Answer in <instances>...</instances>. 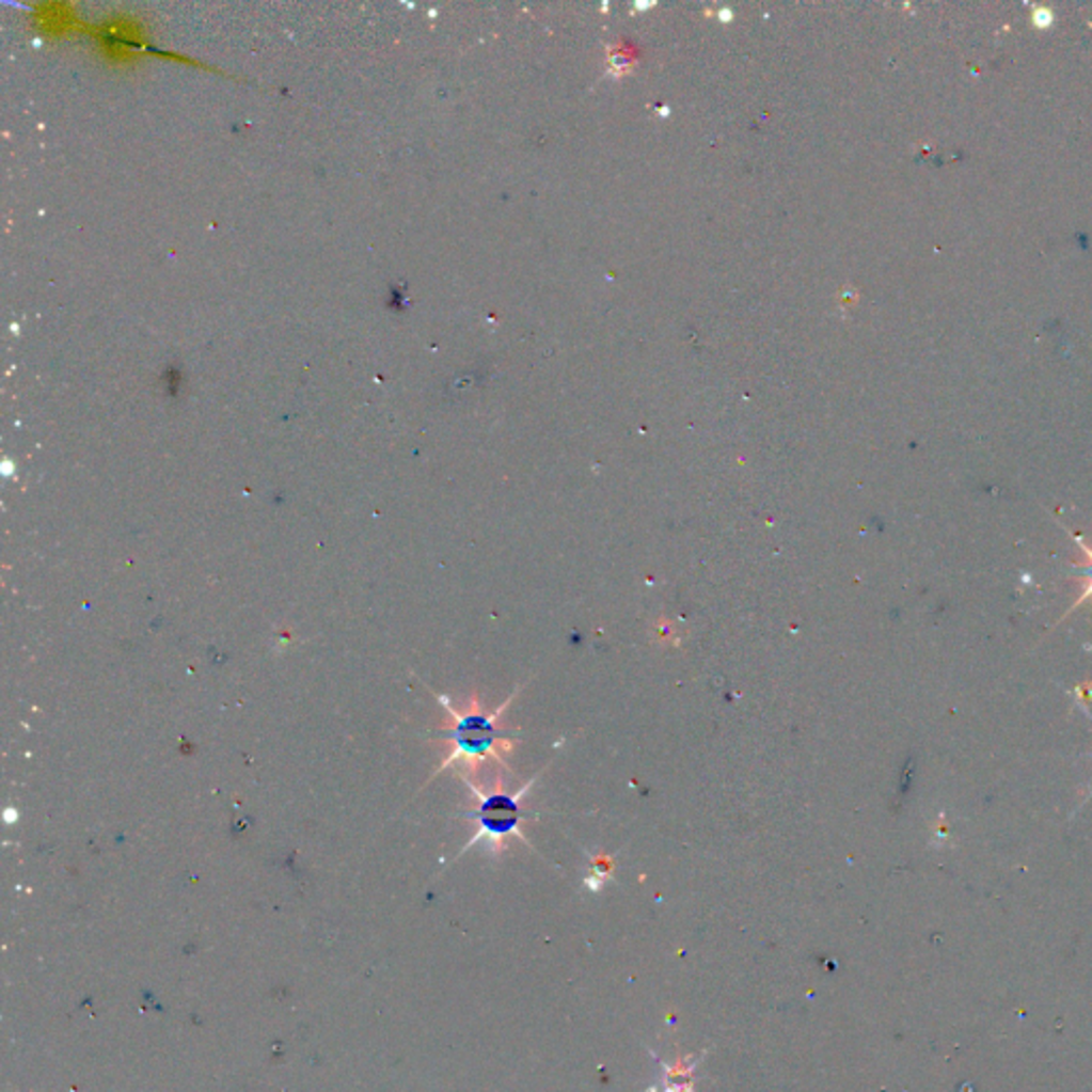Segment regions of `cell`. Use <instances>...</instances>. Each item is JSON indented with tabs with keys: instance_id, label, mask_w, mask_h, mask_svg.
<instances>
[{
	"instance_id": "obj_1",
	"label": "cell",
	"mask_w": 1092,
	"mask_h": 1092,
	"mask_svg": "<svg viewBox=\"0 0 1092 1092\" xmlns=\"http://www.w3.org/2000/svg\"><path fill=\"white\" fill-rule=\"evenodd\" d=\"M1065 532L1074 538V542H1076V544L1082 549V553H1085V561H1076V564H1072V568H1074V570H1078V574H1080V576H1085V579H1087V583H1085V587H1082V596H1080V598H1078V600L1070 606V611H1067V613H1065V615H1063L1057 623L1065 621V619H1067L1074 611H1078V608H1080L1087 600H1091L1092 598V549L1089 544H1087V542H1085L1082 534H1074V532H1072V529H1067V527H1065Z\"/></svg>"
},
{
	"instance_id": "obj_2",
	"label": "cell",
	"mask_w": 1092,
	"mask_h": 1092,
	"mask_svg": "<svg viewBox=\"0 0 1092 1092\" xmlns=\"http://www.w3.org/2000/svg\"><path fill=\"white\" fill-rule=\"evenodd\" d=\"M1082 711H1085V713H1087V715H1089V717H1091L1092 719V713L1091 711H1089V709H1082Z\"/></svg>"
},
{
	"instance_id": "obj_3",
	"label": "cell",
	"mask_w": 1092,
	"mask_h": 1092,
	"mask_svg": "<svg viewBox=\"0 0 1092 1092\" xmlns=\"http://www.w3.org/2000/svg\"><path fill=\"white\" fill-rule=\"evenodd\" d=\"M1091 796H1092V792H1091V794H1089V798H1091ZM1089 798H1087V801H1089Z\"/></svg>"
}]
</instances>
